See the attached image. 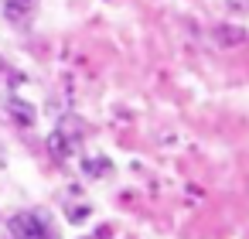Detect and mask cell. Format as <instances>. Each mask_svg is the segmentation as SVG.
Returning <instances> with one entry per match:
<instances>
[{
    "label": "cell",
    "instance_id": "4",
    "mask_svg": "<svg viewBox=\"0 0 249 239\" xmlns=\"http://www.w3.org/2000/svg\"><path fill=\"white\" fill-rule=\"evenodd\" d=\"M35 4H38V0H7V4H4V14H7L11 21H21V18H28V14L35 11Z\"/></svg>",
    "mask_w": 249,
    "mask_h": 239
},
{
    "label": "cell",
    "instance_id": "3",
    "mask_svg": "<svg viewBox=\"0 0 249 239\" xmlns=\"http://www.w3.org/2000/svg\"><path fill=\"white\" fill-rule=\"evenodd\" d=\"M7 110L14 113V120H18L21 127H31V123H35V106H31V103H24V99L11 96V99H7Z\"/></svg>",
    "mask_w": 249,
    "mask_h": 239
},
{
    "label": "cell",
    "instance_id": "1",
    "mask_svg": "<svg viewBox=\"0 0 249 239\" xmlns=\"http://www.w3.org/2000/svg\"><path fill=\"white\" fill-rule=\"evenodd\" d=\"M7 229H11L14 239H52L48 222H45V215H38V212H18V215L7 222Z\"/></svg>",
    "mask_w": 249,
    "mask_h": 239
},
{
    "label": "cell",
    "instance_id": "5",
    "mask_svg": "<svg viewBox=\"0 0 249 239\" xmlns=\"http://www.w3.org/2000/svg\"><path fill=\"white\" fill-rule=\"evenodd\" d=\"M82 171H86V174H89V178H103V174H106V171H109V161H106V157H89V161H86V167H82Z\"/></svg>",
    "mask_w": 249,
    "mask_h": 239
},
{
    "label": "cell",
    "instance_id": "2",
    "mask_svg": "<svg viewBox=\"0 0 249 239\" xmlns=\"http://www.w3.org/2000/svg\"><path fill=\"white\" fill-rule=\"evenodd\" d=\"M75 144H79V140H75L72 133H65V127H58V130L48 137V147H52V154H55L58 161H65V157L75 150Z\"/></svg>",
    "mask_w": 249,
    "mask_h": 239
}]
</instances>
